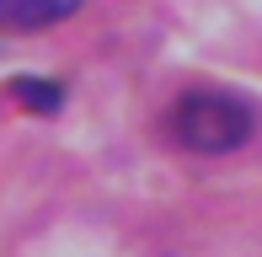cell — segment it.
I'll list each match as a JSON object with an SVG mask.
<instances>
[{
    "instance_id": "obj_1",
    "label": "cell",
    "mask_w": 262,
    "mask_h": 257,
    "mask_svg": "<svg viewBox=\"0 0 262 257\" xmlns=\"http://www.w3.org/2000/svg\"><path fill=\"white\" fill-rule=\"evenodd\" d=\"M171 139L198 156H225V150H241L252 139V108H246L235 91H220V86H198L187 97H177L171 108Z\"/></svg>"
},
{
    "instance_id": "obj_2",
    "label": "cell",
    "mask_w": 262,
    "mask_h": 257,
    "mask_svg": "<svg viewBox=\"0 0 262 257\" xmlns=\"http://www.w3.org/2000/svg\"><path fill=\"white\" fill-rule=\"evenodd\" d=\"M80 0H0V27L6 32H38L54 27V22L75 16Z\"/></svg>"
},
{
    "instance_id": "obj_3",
    "label": "cell",
    "mask_w": 262,
    "mask_h": 257,
    "mask_svg": "<svg viewBox=\"0 0 262 257\" xmlns=\"http://www.w3.org/2000/svg\"><path fill=\"white\" fill-rule=\"evenodd\" d=\"M11 97L21 102V108H32V113H59L64 108V86L49 75H21V80H11Z\"/></svg>"
}]
</instances>
